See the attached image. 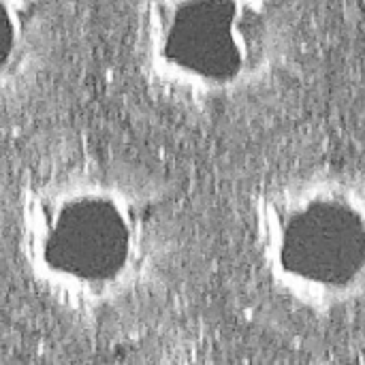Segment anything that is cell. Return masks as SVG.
<instances>
[{
	"instance_id": "obj_1",
	"label": "cell",
	"mask_w": 365,
	"mask_h": 365,
	"mask_svg": "<svg viewBox=\"0 0 365 365\" xmlns=\"http://www.w3.org/2000/svg\"><path fill=\"white\" fill-rule=\"evenodd\" d=\"M15 259L34 293L86 323L158 295L178 259L175 203L150 169L77 156L30 178L15 201Z\"/></svg>"
},
{
	"instance_id": "obj_2",
	"label": "cell",
	"mask_w": 365,
	"mask_h": 365,
	"mask_svg": "<svg viewBox=\"0 0 365 365\" xmlns=\"http://www.w3.org/2000/svg\"><path fill=\"white\" fill-rule=\"evenodd\" d=\"M304 36V0H137L133 58L165 103L242 109L280 88Z\"/></svg>"
},
{
	"instance_id": "obj_3",
	"label": "cell",
	"mask_w": 365,
	"mask_h": 365,
	"mask_svg": "<svg viewBox=\"0 0 365 365\" xmlns=\"http://www.w3.org/2000/svg\"><path fill=\"white\" fill-rule=\"evenodd\" d=\"M263 280L317 321L365 312V171L317 165L269 180L250 205Z\"/></svg>"
},
{
	"instance_id": "obj_4",
	"label": "cell",
	"mask_w": 365,
	"mask_h": 365,
	"mask_svg": "<svg viewBox=\"0 0 365 365\" xmlns=\"http://www.w3.org/2000/svg\"><path fill=\"white\" fill-rule=\"evenodd\" d=\"M60 51V0H0V113L36 92Z\"/></svg>"
}]
</instances>
